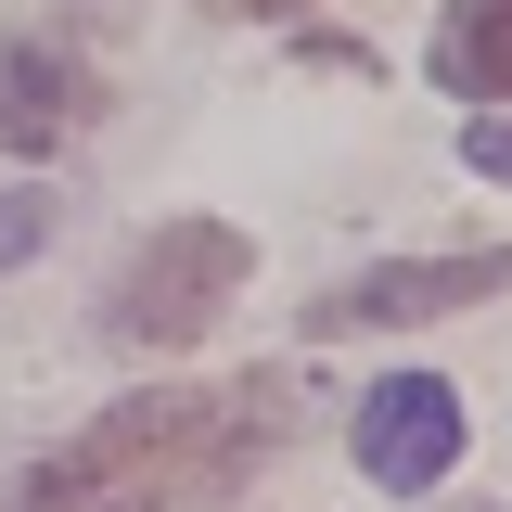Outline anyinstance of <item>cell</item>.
<instances>
[{"label":"cell","mask_w":512,"mask_h":512,"mask_svg":"<svg viewBox=\"0 0 512 512\" xmlns=\"http://www.w3.org/2000/svg\"><path fill=\"white\" fill-rule=\"evenodd\" d=\"M282 436H295V384L282 372L154 384V397H116L90 436H64L52 461L0 474V512H218Z\"/></svg>","instance_id":"obj_1"},{"label":"cell","mask_w":512,"mask_h":512,"mask_svg":"<svg viewBox=\"0 0 512 512\" xmlns=\"http://www.w3.org/2000/svg\"><path fill=\"white\" fill-rule=\"evenodd\" d=\"M244 269H256V256H244L231 218H167V231L116 269V308H103V320H116V346H192L205 320L244 295Z\"/></svg>","instance_id":"obj_2"},{"label":"cell","mask_w":512,"mask_h":512,"mask_svg":"<svg viewBox=\"0 0 512 512\" xmlns=\"http://www.w3.org/2000/svg\"><path fill=\"white\" fill-rule=\"evenodd\" d=\"M512 256L500 244H461V256H397V269H359V282H333L308 308V333H410V320H448L474 308V295H500Z\"/></svg>","instance_id":"obj_3"},{"label":"cell","mask_w":512,"mask_h":512,"mask_svg":"<svg viewBox=\"0 0 512 512\" xmlns=\"http://www.w3.org/2000/svg\"><path fill=\"white\" fill-rule=\"evenodd\" d=\"M448 461H461V384H436V372H384L372 397H359V474H372V487H397V500H423Z\"/></svg>","instance_id":"obj_4"},{"label":"cell","mask_w":512,"mask_h":512,"mask_svg":"<svg viewBox=\"0 0 512 512\" xmlns=\"http://www.w3.org/2000/svg\"><path fill=\"white\" fill-rule=\"evenodd\" d=\"M90 116H103V77L77 52H52V39H13L0 52V141L13 154H64Z\"/></svg>","instance_id":"obj_5"},{"label":"cell","mask_w":512,"mask_h":512,"mask_svg":"<svg viewBox=\"0 0 512 512\" xmlns=\"http://www.w3.org/2000/svg\"><path fill=\"white\" fill-rule=\"evenodd\" d=\"M436 90H448V103H512V0H448Z\"/></svg>","instance_id":"obj_6"},{"label":"cell","mask_w":512,"mask_h":512,"mask_svg":"<svg viewBox=\"0 0 512 512\" xmlns=\"http://www.w3.org/2000/svg\"><path fill=\"white\" fill-rule=\"evenodd\" d=\"M39 244H52V205L39 192H0V269H26Z\"/></svg>","instance_id":"obj_7"},{"label":"cell","mask_w":512,"mask_h":512,"mask_svg":"<svg viewBox=\"0 0 512 512\" xmlns=\"http://www.w3.org/2000/svg\"><path fill=\"white\" fill-rule=\"evenodd\" d=\"M461 167H487V180H512V116H474V128H461Z\"/></svg>","instance_id":"obj_8"},{"label":"cell","mask_w":512,"mask_h":512,"mask_svg":"<svg viewBox=\"0 0 512 512\" xmlns=\"http://www.w3.org/2000/svg\"><path fill=\"white\" fill-rule=\"evenodd\" d=\"M218 13H244V26H269V13H295V0H218Z\"/></svg>","instance_id":"obj_9"}]
</instances>
